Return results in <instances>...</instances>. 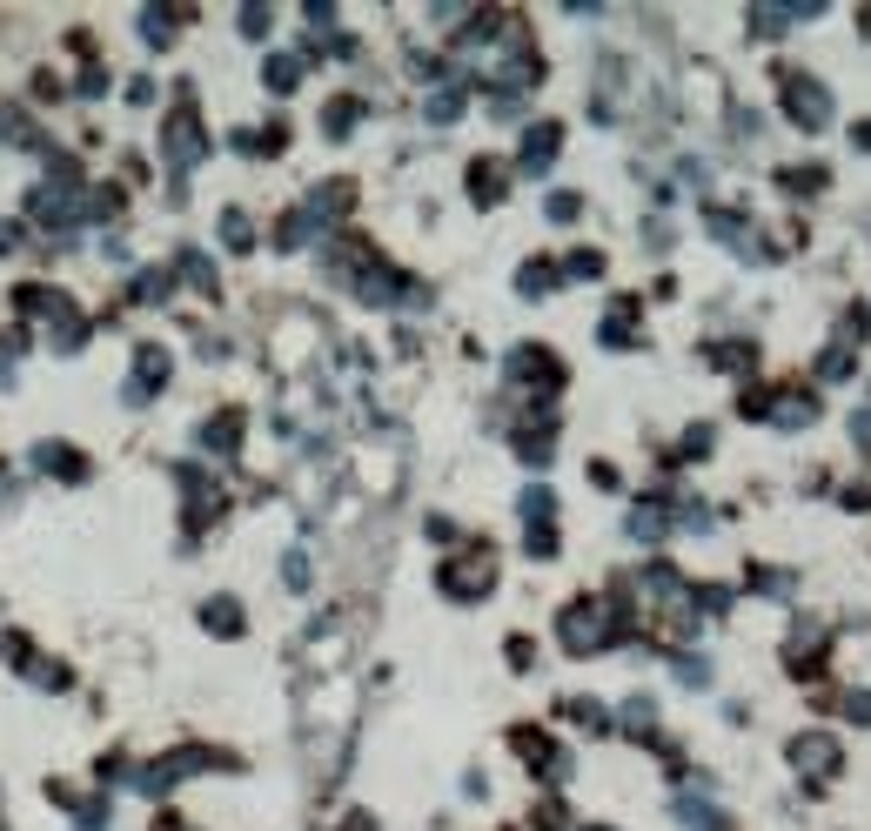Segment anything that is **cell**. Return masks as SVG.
<instances>
[{"instance_id": "obj_3", "label": "cell", "mask_w": 871, "mask_h": 831, "mask_svg": "<svg viewBox=\"0 0 871 831\" xmlns=\"http://www.w3.org/2000/svg\"><path fill=\"white\" fill-rule=\"evenodd\" d=\"M168 148H175V161H195V155H201V128H195V114H175V128H168Z\"/></svg>"}, {"instance_id": "obj_2", "label": "cell", "mask_w": 871, "mask_h": 831, "mask_svg": "<svg viewBox=\"0 0 871 831\" xmlns=\"http://www.w3.org/2000/svg\"><path fill=\"white\" fill-rule=\"evenodd\" d=\"M557 141H563V128H557V121H536V128H530V141H523V161H530V168H543Z\"/></svg>"}, {"instance_id": "obj_1", "label": "cell", "mask_w": 871, "mask_h": 831, "mask_svg": "<svg viewBox=\"0 0 871 831\" xmlns=\"http://www.w3.org/2000/svg\"><path fill=\"white\" fill-rule=\"evenodd\" d=\"M490 550H469V563H449V570H443V584L449 590H456V597H476V590H490V584H483V577H490Z\"/></svg>"}, {"instance_id": "obj_4", "label": "cell", "mask_w": 871, "mask_h": 831, "mask_svg": "<svg viewBox=\"0 0 871 831\" xmlns=\"http://www.w3.org/2000/svg\"><path fill=\"white\" fill-rule=\"evenodd\" d=\"M791 758H798L804 771H811V778H825V771H831V751H825V738H798V751H791Z\"/></svg>"}, {"instance_id": "obj_5", "label": "cell", "mask_w": 871, "mask_h": 831, "mask_svg": "<svg viewBox=\"0 0 871 831\" xmlns=\"http://www.w3.org/2000/svg\"><path fill=\"white\" fill-rule=\"evenodd\" d=\"M208 624L215 630H242V610L228 604V597H215V604H208Z\"/></svg>"}]
</instances>
